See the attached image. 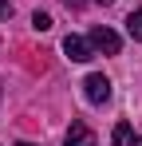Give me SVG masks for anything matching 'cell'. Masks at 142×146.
<instances>
[{
	"mask_svg": "<svg viewBox=\"0 0 142 146\" xmlns=\"http://www.w3.org/2000/svg\"><path fill=\"white\" fill-rule=\"evenodd\" d=\"M83 95H87V103L103 107V103L111 99V79H107V75H87V79H83Z\"/></svg>",
	"mask_w": 142,
	"mask_h": 146,
	"instance_id": "obj_1",
	"label": "cell"
},
{
	"mask_svg": "<svg viewBox=\"0 0 142 146\" xmlns=\"http://www.w3.org/2000/svg\"><path fill=\"white\" fill-rule=\"evenodd\" d=\"M87 40H91V48H95V51H103V55H118V48H122V40H118L111 28H95Z\"/></svg>",
	"mask_w": 142,
	"mask_h": 146,
	"instance_id": "obj_2",
	"label": "cell"
},
{
	"mask_svg": "<svg viewBox=\"0 0 142 146\" xmlns=\"http://www.w3.org/2000/svg\"><path fill=\"white\" fill-rule=\"evenodd\" d=\"M63 51H67V59H75V63H87L95 55L91 40H83V36H67V40H63Z\"/></svg>",
	"mask_w": 142,
	"mask_h": 146,
	"instance_id": "obj_3",
	"label": "cell"
},
{
	"mask_svg": "<svg viewBox=\"0 0 142 146\" xmlns=\"http://www.w3.org/2000/svg\"><path fill=\"white\" fill-rule=\"evenodd\" d=\"M67 146H95V134L87 122H71L67 126Z\"/></svg>",
	"mask_w": 142,
	"mask_h": 146,
	"instance_id": "obj_4",
	"label": "cell"
},
{
	"mask_svg": "<svg viewBox=\"0 0 142 146\" xmlns=\"http://www.w3.org/2000/svg\"><path fill=\"white\" fill-rule=\"evenodd\" d=\"M111 146H142V134H134L126 122H118L115 134H111Z\"/></svg>",
	"mask_w": 142,
	"mask_h": 146,
	"instance_id": "obj_5",
	"label": "cell"
},
{
	"mask_svg": "<svg viewBox=\"0 0 142 146\" xmlns=\"http://www.w3.org/2000/svg\"><path fill=\"white\" fill-rule=\"evenodd\" d=\"M126 32H130V40H138V44H142V8L126 20Z\"/></svg>",
	"mask_w": 142,
	"mask_h": 146,
	"instance_id": "obj_6",
	"label": "cell"
},
{
	"mask_svg": "<svg viewBox=\"0 0 142 146\" xmlns=\"http://www.w3.org/2000/svg\"><path fill=\"white\" fill-rule=\"evenodd\" d=\"M32 24H36V32H47V28H51V16H47V12H36Z\"/></svg>",
	"mask_w": 142,
	"mask_h": 146,
	"instance_id": "obj_7",
	"label": "cell"
},
{
	"mask_svg": "<svg viewBox=\"0 0 142 146\" xmlns=\"http://www.w3.org/2000/svg\"><path fill=\"white\" fill-rule=\"evenodd\" d=\"M8 16H12V4H8V0H0V20H8Z\"/></svg>",
	"mask_w": 142,
	"mask_h": 146,
	"instance_id": "obj_8",
	"label": "cell"
},
{
	"mask_svg": "<svg viewBox=\"0 0 142 146\" xmlns=\"http://www.w3.org/2000/svg\"><path fill=\"white\" fill-rule=\"evenodd\" d=\"M63 4H67V8H83L87 0H63Z\"/></svg>",
	"mask_w": 142,
	"mask_h": 146,
	"instance_id": "obj_9",
	"label": "cell"
},
{
	"mask_svg": "<svg viewBox=\"0 0 142 146\" xmlns=\"http://www.w3.org/2000/svg\"><path fill=\"white\" fill-rule=\"evenodd\" d=\"M16 146H32V142H16Z\"/></svg>",
	"mask_w": 142,
	"mask_h": 146,
	"instance_id": "obj_10",
	"label": "cell"
}]
</instances>
